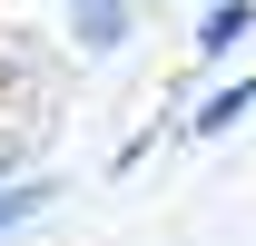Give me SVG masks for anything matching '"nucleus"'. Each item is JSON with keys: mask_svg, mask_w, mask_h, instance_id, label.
I'll return each instance as SVG.
<instances>
[{"mask_svg": "<svg viewBox=\"0 0 256 246\" xmlns=\"http://www.w3.org/2000/svg\"><path fill=\"white\" fill-rule=\"evenodd\" d=\"M128 30H138V0H69V40H79L89 60L128 50Z\"/></svg>", "mask_w": 256, "mask_h": 246, "instance_id": "obj_1", "label": "nucleus"}, {"mask_svg": "<svg viewBox=\"0 0 256 246\" xmlns=\"http://www.w3.org/2000/svg\"><path fill=\"white\" fill-rule=\"evenodd\" d=\"M236 40H256V0H207V20H197V60H236Z\"/></svg>", "mask_w": 256, "mask_h": 246, "instance_id": "obj_2", "label": "nucleus"}, {"mask_svg": "<svg viewBox=\"0 0 256 246\" xmlns=\"http://www.w3.org/2000/svg\"><path fill=\"white\" fill-rule=\"evenodd\" d=\"M236 118H256V79H226V89H207V108L188 118V138H226Z\"/></svg>", "mask_w": 256, "mask_h": 246, "instance_id": "obj_3", "label": "nucleus"}, {"mask_svg": "<svg viewBox=\"0 0 256 246\" xmlns=\"http://www.w3.org/2000/svg\"><path fill=\"white\" fill-rule=\"evenodd\" d=\"M50 197H60V178H10V187H0V236L40 226V216H50Z\"/></svg>", "mask_w": 256, "mask_h": 246, "instance_id": "obj_4", "label": "nucleus"}, {"mask_svg": "<svg viewBox=\"0 0 256 246\" xmlns=\"http://www.w3.org/2000/svg\"><path fill=\"white\" fill-rule=\"evenodd\" d=\"M10 178H20V158H10V148H0V187H10Z\"/></svg>", "mask_w": 256, "mask_h": 246, "instance_id": "obj_5", "label": "nucleus"}]
</instances>
